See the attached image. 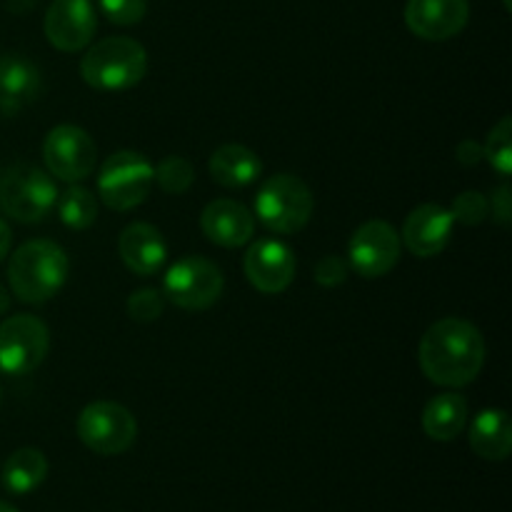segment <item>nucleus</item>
<instances>
[{
	"label": "nucleus",
	"mask_w": 512,
	"mask_h": 512,
	"mask_svg": "<svg viewBox=\"0 0 512 512\" xmlns=\"http://www.w3.org/2000/svg\"><path fill=\"white\" fill-rule=\"evenodd\" d=\"M453 225L455 220L448 208H443L438 203H423L405 220L400 243L415 258H435V255H440L450 245Z\"/></svg>",
	"instance_id": "15"
},
{
	"label": "nucleus",
	"mask_w": 512,
	"mask_h": 512,
	"mask_svg": "<svg viewBox=\"0 0 512 512\" xmlns=\"http://www.w3.org/2000/svg\"><path fill=\"white\" fill-rule=\"evenodd\" d=\"M420 370L440 388H465L485 363L483 333L470 320L443 318L425 330L418 350Z\"/></svg>",
	"instance_id": "1"
},
{
	"label": "nucleus",
	"mask_w": 512,
	"mask_h": 512,
	"mask_svg": "<svg viewBox=\"0 0 512 512\" xmlns=\"http://www.w3.org/2000/svg\"><path fill=\"white\" fill-rule=\"evenodd\" d=\"M148 73V53L133 38H105L95 43L80 60L85 83L105 93H120L140 83Z\"/></svg>",
	"instance_id": "3"
},
{
	"label": "nucleus",
	"mask_w": 512,
	"mask_h": 512,
	"mask_svg": "<svg viewBox=\"0 0 512 512\" xmlns=\"http://www.w3.org/2000/svg\"><path fill=\"white\" fill-rule=\"evenodd\" d=\"M403 243L398 230L385 220H368L348 243V265L360 278H383L398 265Z\"/></svg>",
	"instance_id": "11"
},
{
	"label": "nucleus",
	"mask_w": 512,
	"mask_h": 512,
	"mask_svg": "<svg viewBox=\"0 0 512 512\" xmlns=\"http://www.w3.org/2000/svg\"><path fill=\"white\" fill-rule=\"evenodd\" d=\"M50 350V330L35 315H13L0 323V373L10 378L33 373Z\"/></svg>",
	"instance_id": "9"
},
{
	"label": "nucleus",
	"mask_w": 512,
	"mask_h": 512,
	"mask_svg": "<svg viewBox=\"0 0 512 512\" xmlns=\"http://www.w3.org/2000/svg\"><path fill=\"white\" fill-rule=\"evenodd\" d=\"M153 180L155 168L143 153L118 150L100 165L98 198L110 210L125 213V210H133L145 203L150 188H153Z\"/></svg>",
	"instance_id": "6"
},
{
	"label": "nucleus",
	"mask_w": 512,
	"mask_h": 512,
	"mask_svg": "<svg viewBox=\"0 0 512 512\" xmlns=\"http://www.w3.org/2000/svg\"><path fill=\"white\" fill-rule=\"evenodd\" d=\"M470 18L468 0H408L405 25L420 40H450L463 33Z\"/></svg>",
	"instance_id": "14"
},
{
	"label": "nucleus",
	"mask_w": 512,
	"mask_h": 512,
	"mask_svg": "<svg viewBox=\"0 0 512 512\" xmlns=\"http://www.w3.org/2000/svg\"><path fill=\"white\" fill-rule=\"evenodd\" d=\"M225 288L223 270L208 258L185 255L175 260L163 278V293L183 310H208L220 300Z\"/></svg>",
	"instance_id": "7"
},
{
	"label": "nucleus",
	"mask_w": 512,
	"mask_h": 512,
	"mask_svg": "<svg viewBox=\"0 0 512 512\" xmlns=\"http://www.w3.org/2000/svg\"><path fill=\"white\" fill-rule=\"evenodd\" d=\"M450 215H453L455 223L460 225H480L488 220L490 215V203L483 193L478 190H465L458 198L453 200V208H450Z\"/></svg>",
	"instance_id": "26"
},
{
	"label": "nucleus",
	"mask_w": 512,
	"mask_h": 512,
	"mask_svg": "<svg viewBox=\"0 0 512 512\" xmlns=\"http://www.w3.org/2000/svg\"><path fill=\"white\" fill-rule=\"evenodd\" d=\"M118 253L130 273L148 278L163 270L168 260V245L155 225L130 223L118 238Z\"/></svg>",
	"instance_id": "18"
},
{
	"label": "nucleus",
	"mask_w": 512,
	"mask_h": 512,
	"mask_svg": "<svg viewBox=\"0 0 512 512\" xmlns=\"http://www.w3.org/2000/svg\"><path fill=\"white\" fill-rule=\"evenodd\" d=\"M468 425V400L458 393H440L423 410V430L430 440L450 443Z\"/></svg>",
	"instance_id": "21"
},
{
	"label": "nucleus",
	"mask_w": 512,
	"mask_h": 512,
	"mask_svg": "<svg viewBox=\"0 0 512 512\" xmlns=\"http://www.w3.org/2000/svg\"><path fill=\"white\" fill-rule=\"evenodd\" d=\"M10 243H13V235H10L8 223H5V220L0 218V263H3L5 255L10 253Z\"/></svg>",
	"instance_id": "32"
},
{
	"label": "nucleus",
	"mask_w": 512,
	"mask_h": 512,
	"mask_svg": "<svg viewBox=\"0 0 512 512\" xmlns=\"http://www.w3.org/2000/svg\"><path fill=\"white\" fill-rule=\"evenodd\" d=\"M503 3H505V8H508V10H510V0H503Z\"/></svg>",
	"instance_id": "36"
},
{
	"label": "nucleus",
	"mask_w": 512,
	"mask_h": 512,
	"mask_svg": "<svg viewBox=\"0 0 512 512\" xmlns=\"http://www.w3.org/2000/svg\"><path fill=\"white\" fill-rule=\"evenodd\" d=\"M48 478V458L38 448H20L5 460L3 485L13 495H28Z\"/></svg>",
	"instance_id": "22"
},
{
	"label": "nucleus",
	"mask_w": 512,
	"mask_h": 512,
	"mask_svg": "<svg viewBox=\"0 0 512 512\" xmlns=\"http://www.w3.org/2000/svg\"><path fill=\"white\" fill-rule=\"evenodd\" d=\"M348 260H343L340 255H323V258L315 263V280L323 288H338L348 278Z\"/></svg>",
	"instance_id": "29"
},
{
	"label": "nucleus",
	"mask_w": 512,
	"mask_h": 512,
	"mask_svg": "<svg viewBox=\"0 0 512 512\" xmlns=\"http://www.w3.org/2000/svg\"><path fill=\"white\" fill-rule=\"evenodd\" d=\"M100 10L115 25H135L145 18L148 0H100Z\"/></svg>",
	"instance_id": "28"
},
{
	"label": "nucleus",
	"mask_w": 512,
	"mask_h": 512,
	"mask_svg": "<svg viewBox=\"0 0 512 512\" xmlns=\"http://www.w3.org/2000/svg\"><path fill=\"white\" fill-rule=\"evenodd\" d=\"M245 278L258 293L278 295L290 288L295 278V253L283 240H255L243 260Z\"/></svg>",
	"instance_id": "12"
},
{
	"label": "nucleus",
	"mask_w": 512,
	"mask_h": 512,
	"mask_svg": "<svg viewBox=\"0 0 512 512\" xmlns=\"http://www.w3.org/2000/svg\"><path fill=\"white\" fill-rule=\"evenodd\" d=\"M470 448L483 460L500 463L512 450L510 415L500 408L480 410L470 425Z\"/></svg>",
	"instance_id": "20"
},
{
	"label": "nucleus",
	"mask_w": 512,
	"mask_h": 512,
	"mask_svg": "<svg viewBox=\"0 0 512 512\" xmlns=\"http://www.w3.org/2000/svg\"><path fill=\"white\" fill-rule=\"evenodd\" d=\"M43 75L35 63L15 53L0 55V113L18 115L38 100Z\"/></svg>",
	"instance_id": "17"
},
{
	"label": "nucleus",
	"mask_w": 512,
	"mask_h": 512,
	"mask_svg": "<svg viewBox=\"0 0 512 512\" xmlns=\"http://www.w3.org/2000/svg\"><path fill=\"white\" fill-rule=\"evenodd\" d=\"M455 160H458L463 168H473V165H478L480 160H483V145H480L478 140H463V143H458V148H455Z\"/></svg>",
	"instance_id": "31"
},
{
	"label": "nucleus",
	"mask_w": 512,
	"mask_h": 512,
	"mask_svg": "<svg viewBox=\"0 0 512 512\" xmlns=\"http://www.w3.org/2000/svg\"><path fill=\"white\" fill-rule=\"evenodd\" d=\"M98 18L90 0H53L45 13V38L60 53H78L93 40Z\"/></svg>",
	"instance_id": "13"
},
{
	"label": "nucleus",
	"mask_w": 512,
	"mask_h": 512,
	"mask_svg": "<svg viewBox=\"0 0 512 512\" xmlns=\"http://www.w3.org/2000/svg\"><path fill=\"white\" fill-rule=\"evenodd\" d=\"M200 228H203L205 238L220 248H243L253 240L255 218L238 200L218 198L203 208Z\"/></svg>",
	"instance_id": "16"
},
{
	"label": "nucleus",
	"mask_w": 512,
	"mask_h": 512,
	"mask_svg": "<svg viewBox=\"0 0 512 512\" xmlns=\"http://www.w3.org/2000/svg\"><path fill=\"white\" fill-rule=\"evenodd\" d=\"M70 273L65 250L53 240H28L13 253L8 265V280L18 300L43 305L60 293Z\"/></svg>",
	"instance_id": "2"
},
{
	"label": "nucleus",
	"mask_w": 512,
	"mask_h": 512,
	"mask_svg": "<svg viewBox=\"0 0 512 512\" xmlns=\"http://www.w3.org/2000/svg\"><path fill=\"white\" fill-rule=\"evenodd\" d=\"M0 512H18L13 508V505H8V503H3V500H0Z\"/></svg>",
	"instance_id": "35"
},
{
	"label": "nucleus",
	"mask_w": 512,
	"mask_h": 512,
	"mask_svg": "<svg viewBox=\"0 0 512 512\" xmlns=\"http://www.w3.org/2000/svg\"><path fill=\"white\" fill-rule=\"evenodd\" d=\"M10 3H18V0H10ZM35 3H38V0H23V5H20V8H18V13H25V10L33 8Z\"/></svg>",
	"instance_id": "34"
},
{
	"label": "nucleus",
	"mask_w": 512,
	"mask_h": 512,
	"mask_svg": "<svg viewBox=\"0 0 512 512\" xmlns=\"http://www.w3.org/2000/svg\"><path fill=\"white\" fill-rule=\"evenodd\" d=\"M483 160L493 165L495 173L503 180L510 178L512 173V118L505 115L498 125L488 133V140L483 145Z\"/></svg>",
	"instance_id": "24"
},
{
	"label": "nucleus",
	"mask_w": 512,
	"mask_h": 512,
	"mask_svg": "<svg viewBox=\"0 0 512 512\" xmlns=\"http://www.w3.org/2000/svg\"><path fill=\"white\" fill-rule=\"evenodd\" d=\"M315 200L308 185L290 173L270 175L255 193L253 218H258L270 233H300L313 218Z\"/></svg>",
	"instance_id": "4"
},
{
	"label": "nucleus",
	"mask_w": 512,
	"mask_h": 512,
	"mask_svg": "<svg viewBox=\"0 0 512 512\" xmlns=\"http://www.w3.org/2000/svg\"><path fill=\"white\" fill-rule=\"evenodd\" d=\"M58 203V188L48 170L13 163L0 170V210L18 223H43Z\"/></svg>",
	"instance_id": "5"
},
{
	"label": "nucleus",
	"mask_w": 512,
	"mask_h": 512,
	"mask_svg": "<svg viewBox=\"0 0 512 512\" xmlns=\"http://www.w3.org/2000/svg\"><path fill=\"white\" fill-rule=\"evenodd\" d=\"M165 298L155 288H140L130 293L128 298V315L135 323H153L163 315Z\"/></svg>",
	"instance_id": "27"
},
{
	"label": "nucleus",
	"mask_w": 512,
	"mask_h": 512,
	"mask_svg": "<svg viewBox=\"0 0 512 512\" xmlns=\"http://www.w3.org/2000/svg\"><path fill=\"white\" fill-rule=\"evenodd\" d=\"M8 308H10V295H8V290L0 285V315H3Z\"/></svg>",
	"instance_id": "33"
},
{
	"label": "nucleus",
	"mask_w": 512,
	"mask_h": 512,
	"mask_svg": "<svg viewBox=\"0 0 512 512\" xmlns=\"http://www.w3.org/2000/svg\"><path fill=\"white\" fill-rule=\"evenodd\" d=\"M55 208H58L65 228L70 230L90 228L98 218V198H95L93 190L83 188V185H70L65 193H58Z\"/></svg>",
	"instance_id": "23"
},
{
	"label": "nucleus",
	"mask_w": 512,
	"mask_h": 512,
	"mask_svg": "<svg viewBox=\"0 0 512 512\" xmlns=\"http://www.w3.org/2000/svg\"><path fill=\"white\" fill-rule=\"evenodd\" d=\"M490 210H493V218L500 225H510L512 220V190L508 183H503L500 188L493 190V195L488 198Z\"/></svg>",
	"instance_id": "30"
},
{
	"label": "nucleus",
	"mask_w": 512,
	"mask_h": 512,
	"mask_svg": "<svg viewBox=\"0 0 512 512\" xmlns=\"http://www.w3.org/2000/svg\"><path fill=\"white\" fill-rule=\"evenodd\" d=\"M43 160L48 173L58 180L80 183L93 175L98 148L78 125H55L43 143Z\"/></svg>",
	"instance_id": "10"
},
{
	"label": "nucleus",
	"mask_w": 512,
	"mask_h": 512,
	"mask_svg": "<svg viewBox=\"0 0 512 512\" xmlns=\"http://www.w3.org/2000/svg\"><path fill=\"white\" fill-rule=\"evenodd\" d=\"M80 443L98 455H120L133 448L138 438V423L125 405L113 400H98L80 410L78 423Z\"/></svg>",
	"instance_id": "8"
},
{
	"label": "nucleus",
	"mask_w": 512,
	"mask_h": 512,
	"mask_svg": "<svg viewBox=\"0 0 512 512\" xmlns=\"http://www.w3.org/2000/svg\"><path fill=\"white\" fill-rule=\"evenodd\" d=\"M210 178L223 188H248L263 173V163L255 155V150L245 148V145L228 143L220 145L208 160Z\"/></svg>",
	"instance_id": "19"
},
{
	"label": "nucleus",
	"mask_w": 512,
	"mask_h": 512,
	"mask_svg": "<svg viewBox=\"0 0 512 512\" xmlns=\"http://www.w3.org/2000/svg\"><path fill=\"white\" fill-rule=\"evenodd\" d=\"M155 183L168 195H183L195 183V168L183 155H168L155 165Z\"/></svg>",
	"instance_id": "25"
}]
</instances>
